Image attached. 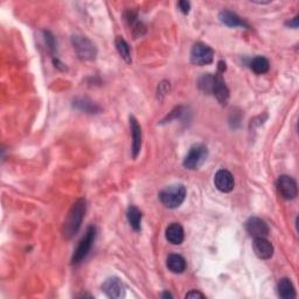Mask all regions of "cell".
Here are the masks:
<instances>
[{
  "instance_id": "1",
  "label": "cell",
  "mask_w": 299,
  "mask_h": 299,
  "mask_svg": "<svg viewBox=\"0 0 299 299\" xmlns=\"http://www.w3.org/2000/svg\"><path fill=\"white\" fill-rule=\"evenodd\" d=\"M87 211V201L83 197L75 201V204L72 206L70 211L67 215V219L63 224L62 233L66 238H72L75 234L80 230L82 221Z\"/></svg>"
},
{
  "instance_id": "2",
  "label": "cell",
  "mask_w": 299,
  "mask_h": 299,
  "mask_svg": "<svg viewBox=\"0 0 299 299\" xmlns=\"http://www.w3.org/2000/svg\"><path fill=\"white\" fill-rule=\"evenodd\" d=\"M186 187L181 184L167 186L159 193V200L165 207L174 209L180 207L186 199Z\"/></svg>"
},
{
  "instance_id": "3",
  "label": "cell",
  "mask_w": 299,
  "mask_h": 299,
  "mask_svg": "<svg viewBox=\"0 0 299 299\" xmlns=\"http://www.w3.org/2000/svg\"><path fill=\"white\" fill-rule=\"evenodd\" d=\"M207 158L208 148L204 144H194L185 157L182 165L187 170H197V168H200L204 165Z\"/></svg>"
},
{
  "instance_id": "4",
  "label": "cell",
  "mask_w": 299,
  "mask_h": 299,
  "mask_svg": "<svg viewBox=\"0 0 299 299\" xmlns=\"http://www.w3.org/2000/svg\"><path fill=\"white\" fill-rule=\"evenodd\" d=\"M72 44L78 59L83 61H92L96 59L97 49L88 37L82 35H74L72 37Z\"/></svg>"
},
{
  "instance_id": "5",
  "label": "cell",
  "mask_w": 299,
  "mask_h": 299,
  "mask_svg": "<svg viewBox=\"0 0 299 299\" xmlns=\"http://www.w3.org/2000/svg\"><path fill=\"white\" fill-rule=\"evenodd\" d=\"M95 237H96V228L93 226H90L87 230H85V234L83 235V237L81 238V241L78 242L77 248L74 252V255L72 257L73 265L80 264L81 262L88 256V254L90 252L92 246V243L95 241Z\"/></svg>"
},
{
  "instance_id": "6",
  "label": "cell",
  "mask_w": 299,
  "mask_h": 299,
  "mask_svg": "<svg viewBox=\"0 0 299 299\" xmlns=\"http://www.w3.org/2000/svg\"><path fill=\"white\" fill-rule=\"evenodd\" d=\"M214 60V51L207 44L197 42L190 51V61L196 66L211 65Z\"/></svg>"
},
{
  "instance_id": "7",
  "label": "cell",
  "mask_w": 299,
  "mask_h": 299,
  "mask_svg": "<svg viewBox=\"0 0 299 299\" xmlns=\"http://www.w3.org/2000/svg\"><path fill=\"white\" fill-rule=\"evenodd\" d=\"M277 190L279 195L285 200H293L298 194L297 182L290 175H280L277 180Z\"/></svg>"
},
{
  "instance_id": "8",
  "label": "cell",
  "mask_w": 299,
  "mask_h": 299,
  "mask_svg": "<svg viewBox=\"0 0 299 299\" xmlns=\"http://www.w3.org/2000/svg\"><path fill=\"white\" fill-rule=\"evenodd\" d=\"M102 291L109 298L118 299L125 296V286L123 282L117 277L108 278L102 285Z\"/></svg>"
},
{
  "instance_id": "9",
  "label": "cell",
  "mask_w": 299,
  "mask_h": 299,
  "mask_svg": "<svg viewBox=\"0 0 299 299\" xmlns=\"http://www.w3.org/2000/svg\"><path fill=\"white\" fill-rule=\"evenodd\" d=\"M245 230L254 238L267 237L269 235L268 224L262 219L256 218V216L248 219V221L245 222Z\"/></svg>"
},
{
  "instance_id": "10",
  "label": "cell",
  "mask_w": 299,
  "mask_h": 299,
  "mask_svg": "<svg viewBox=\"0 0 299 299\" xmlns=\"http://www.w3.org/2000/svg\"><path fill=\"white\" fill-rule=\"evenodd\" d=\"M215 187L222 193H230L235 187V180L233 174L227 170H220L216 172L214 177Z\"/></svg>"
},
{
  "instance_id": "11",
  "label": "cell",
  "mask_w": 299,
  "mask_h": 299,
  "mask_svg": "<svg viewBox=\"0 0 299 299\" xmlns=\"http://www.w3.org/2000/svg\"><path fill=\"white\" fill-rule=\"evenodd\" d=\"M130 128L131 136H132V150H131V152H132V158L137 159L141 148V128L133 116H130Z\"/></svg>"
},
{
  "instance_id": "12",
  "label": "cell",
  "mask_w": 299,
  "mask_h": 299,
  "mask_svg": "<svg viewBox=\"0 0 299 299\" xmlns=\"http://www.w3.org/2000/svg\"><path fill=\"white\" fill-rule=\"evenodd\" d=\"M254 252L261 260H270L274 255V245L265 237H260L254 240Z\"/></svg>"
},
{
  "instance_id": "13",
  "label": "cell",
  "mask_w": 299,
  "mask_h": 299,
  "mask_svg": "<svg viewBox=\"0 0 299 299\" xmlns=\"http://www.w3.org/2000/svg\"><path fill=\"white\" fill-rule=\"evenodd\" d=\"M212 93H214L216 99L219 101V103L221 104V106H227L230 96L229 89L227 88L226 82H224V80L220 74L215 75V83H214V87H213Z\"/></svg>"
},
{
  "instance_id": "14",
  "label": "cell",
  "mask_w": 299,
  "mask_h": 299,
  "mask_svg": "<svg viewBox=\"0 0 299 299\" xmlns=\"http://www.w3.org/2000/svg\"><path fill=\"white\" fill-rule=\"evenodd\" d=\"M166 240L171 243V244L179 245L181 244L185 240V231L184 228L180 223H171L170 226L166 228L165 233Z\"/></svg>"
},
{
  "instance_id": "15",
  "label": "cell",
  "mask_w": 299,
  "mask_h": 299,
  "mask_svg": "<svg viewBox=\"0 0 299 299\" xmlns=\"http://www.w3.org/2000/svg\"><path fill=\"white\" fill-rule=\"evenodd\" d=\"M219 18L221 22L224 25H227L228 27H246L248 28V25L245 24L242 19L237 16L236 13L230 12V11H222L221 13L219 14Z\"/></svg>"
},
{
  "instance_id": "16",
  "label": "cell",
  "mask_w": 299,
  "mask_h": 299,
  "mask_svg": "<svg viewBox=\"0 0 299 299\" xmlns=\"http://www.w3.org/2000/svg\"><path fill=\"white\" fill-rule=\"evenodd\" d=\"M166 265L168 270L173 274H182L186 270V261L181 255H178V254H172L167 257Z\"/></svg>"
},
{
  "instance_id": "17",
  "label": "cell",
  "mask_w": 299,
  "mask_h": 299,
  "mask_svg": "<svg viewBox=\"0 0 299 299\" xmlns=\"http://www.w3.org/2000/svg\"><path fill=\"white\" fill-rule=\"evenodd\" d=\"M278 296L283 299H294L296 298V290L292 282L289 278H282L277 285Z\"/></svg>"
},
{
  "instance_id": "18",
  "label": "cell",
  "mask_w": 299,
  "mask_h": 299,
  "mask_svg": "<svg viewBox=\"0 0 299 299\" xmlns=\"http://www.w3.org/2000/svg\"><path fill=\"white\" fill-rule=\"evenodd\" d=\"M126 218H128L130 226L134 231H140L141 218H143V215H141V212L136 206H130L128 213H126Z\"/></svg>"
},
{
  "instance_id": "19",
  "label": "cell",
  "mask_w": 299,
  "mask_h": 299,
  "mask_svg": "<svg viewBox=\"0 0 299 299\" xmlns=\"http://www.w3.org/2000/svg\"><path fill=\"white\" fill-rule=\"evenodd\" d=\"M250 68L253 69L254 73L262 75L269 72V68H270V63H269V60L264 56H256L250 62Z\"/></svg>"
},
{
  "instance_id": "20",
  "label": "cell",
  "mask_w": 299,
  "mask_h": 299,
  "mask_svg": "<svg viewBox=\"0 0 299 299\" xmlns=\"http://www.w3.org/2000/svg\"><path fill=\"white\" fill-rule=\"evenodd\" d=\"M74 107L78 110L87 112V114H97V112L99 111L98 106H96L95 103L91 102L90 99L85 98V97H84V98H83V97H81V98L75 99L74 101Z\"/></svg>"
},
{
  "instance_id": "21",
  "label": "cell",
  "mask_w": 299,
  "mask_h": 299,
  "mask_svg": "<svg viewBox=\"0 0 299 299\" xmlns=\"http://www.w3.org/2000/svg\"><path fill=\"white\" fill-rule=\"evenodd\" d=\"M215 83V75L212 74H204L199 80H197V87L200 90H203L206 93H212L213 87Z\"/></svg>"
},
{
  "instance_id": "22",
  "label": "cell",
  "mask_w": 299,
  "mask_h": 299,
  "mask_svg": "<svg viewBox=\"0 0 299 299\" xmlns=\"http://www.w3.org/2000/svg\"><path fill=\"white\" fill-rule=\"evenodd\" d=\"M115 43H116V48H117L119 55L122 56V59L124 60L126 63H131L132 60H131V51H130L129 43L126 42V41L121 36H118L117 39H116Z\"/></svg>"
},
{
  "instance_id": "23",
  "label": "cell",
  "mask_w": 299,
  "mask_h": 299,
  "mask_svg": "<svg viewBox=\"0 0 299 299\" xmlns=\"http://www.w3.org/2000/svg\"><path fill=\"white\" fill-rule=\"evenodd\" d=\"M170 82L167 81H163L162 83L159 84L158 87V91H157V96H158V99H163L168 92H170Z\"/></svg>"
},
{
  "instance_id": "24",
  "label": "cell",
  "mask_w": 299,
  "mask_h": 299,
  "mask_svg": "<svg viewBox=\"0 0 299 299\" xmlns=\"http://www.w3.org/2000/svg\"><path fill=\"white\" fill-rule=\"evenodd\" d=\"M178 7L184 14H188L190 10V4L188 2H185V0H181V2L178 3Z\"/></svg>"
},
{
  "instance_id": "25",
  "label": "cell",
  "mask_w": 299,
  "mask_h": 299,
  "mask_svg": "<svg viewBox=\"0 0 299 299\" xmlns=\"http://www.w3.org/2000/svg\"><path fill=\"white\" fill-rule=\"evenodd\" d=\"M186 298H205V294L201 293L200 291H196V290H193L188 292L185 296Z\"/></svg>"
},
{
  "instance_id": "26",
  "label": "cell",
  "mask_w": 299,
  "mask_h": 299,
  "mask_svg": "<svg viewBox=\"0 0 299 299\" xmlns=\"http://www.w3.org/2000/svg\"><path fill=\"white\" fill-rule=\"evenodd\" d=\"M46 41H47V44L49 46L51 49H54L55 48V44H54V37L52 36L49 33H46Z\"/></svg>"
},
{
  "instance_id": "27",
  "label": "cell",
  "mask_w": 299,
  "mask_h": 299,
  "mask_svg": "<svg viewBox=\"0 0 299 299\" xmlns=\"http://www.w3.org/2000/svg\"><path fill=\"white\" fill-rule=\"evenodd\" d=\"M299 17L297 16V17H294L292 20H290V21H287L286 22V25L287 26H290V27H292V28H297L298 27V22H299V19H298Z\"/></svg>"
},
{
  "instance_id": "28",
  "label": "cell",
  "mask_w": 299,
  "mask_h": 299,
  "mask_svg": "<svg viewBox=\"0 0 299 299\" xmlns=\"http://www.w3.org/2000/svg\"><path fill=\"white\" fill-rule=\"evenodd\" d=\"M226 69H227L226 62L220 61V62H219V72H220V73H224V72H226Z\"/></svg>"
},
{
  "instance_id": "29",
  "label": "cell",
  "mask_w": 299,
  "mask_h": 299,
  "mask_svg": "<svg viewBox=\"0 0 299 299\" xmlns=\"http://www.w3.org/2000/svg\"><path fill=\"white\" fill-rule=\"evenodd\" d=\"M162 298H173V296H172L170 292H164L162 294Z\"/></svg>"
}]
</instances>
